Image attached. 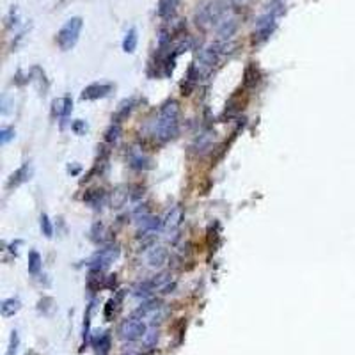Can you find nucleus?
<instances>
[{"mask_svg": "<svg viewBox=\"0 0 355 355\" xmlns=\"http://www.w3.org/2000/svg\"><path fill=\"white\" fill-rule=\"evenodd\" d=\"M125 355H139V354H135V352H126Z\"/></svg>", "mask_w": 355, "mask_h": 355, "instance_id": "obj_32", "label": "nucleus"}, {"mask_svg": "<svg viewBox=\"0 0 355 355\" xmlns=\"http://www.w3.org/2000/svg\"><path fill=\"white\" fill-rule=\"evenodd\" d=\"M84 27V20L80 16H73L69 18L66 23L61 27V30L57 32V44L61 46V50L68 52L78 43V38H80V32H82Z\"/></svg>", "mask_w": 355, "mask_h": 355, "instance_id": "obj_2", "label": "nucleus"}, {"mask_svg": "<svg viewBox=\"0 0 355 355\" xmlns=\"http://www.w3.org/2000/svg\"><path fill=\"white\" fill-rule=\"evenodd\" d=\"M71 108H73V102L68 96L57 98L54 102V114L57 117H68L69 112H71Z\"/></svg>", "mask_w": 355, "mask_h": 355, "instance_id": "obj_12", "label": "nucleus"}, {"mask_svg": "<svg viewBox=\"0 0 355 355\" xmlns=\"http://www.w3.org/2000/svg\"><path fill=\"white\" fill-rule=\"evenodd\" d=\"M160 226H162L160 219L151 217V215H146V217L139 219V229H141L142 233H155V231L160 228Z\"/></svg>", "mask_w": 355, "mask_h": 355, "instance_id": "obj_17", "label": "nucleus"}, {"mask_svg": "<svg viewBox=\"0 0 355 355\" xmlns=\"http://www.w3.org/2000/svg\"><path fill=\"white\" fill-rule=\"evenodd\" d=\"M147 332V327L144 323V320H139V318H130V320H125L119 327V337L123 341H133L137 339H142V337L146 336Z\"/></svg>", "mask_w": 355, "mask_h": 355, "instance_id": "obj_4", "label": "nucleus"}, {"mask_svg": "<svg viewBox=\"0 0 355 355\" xmlns=\"http://www.w3.org/2000/svg\"><path fill=\"white\" fill-rule=\"evenodd\" d=\"M174 288H176V282H167V284H166V286H164V288H162V290H160V293H170V292H172V290H174Z\"/></svg>", "mask_w": 355, "mask_h": 355, "instance_id": "obj_31", "label": "nucleus"}, {"mask_svg": "<svg viewBox=\"0 0 355 355\" xmlns=\"http://www.w3.org/2000/svg\"><path fill=\"white\" fill-rule=\"evenodd\" d=\"M167 259H169V252L162 245L153 247L149 251V254H147V263H149L151 268H162L167 263Z\"/></svg>", "mask_w": 355, "mask_h": 355, "instance_id": "obj_9", "label": "nucleus"}, {"mask_svg": "<svg viewBox=\"0 0 355 355\" xmlns=\"http://www.w3.org/2000/svg\"><path fill=\"white\" fill-rule=\"evenodd\" d=\"M112 309L116 311V300H114V298H110V300L107 302V307H105V316H107V318L112 316Z\"/></svg>", "mask_w": 355, "mask_h": 355, "instance_id": "obj_30", "label": "nucleus"}, {"mask_svg": "<svg viewBox=\"0 0 355 355\" xmlns=\"http://www.w3.org/2000/svg\"><path fill=\"white\" fill-rule=\"evenodd\" d=\"M222 54V50H220V44H208L206 48L201 50L199 57H197V64H195V68L199 71V75H206L209 69H213V66L219 63V57Z\"/></svg>", "mask_w": 355, "mask_h": 355, "instance_id": "obj_5", "label": "nucleus"}, {"mask_svg": "<svg viewBox=\"0 0 355 355\" xmlns=\"http://www.w3.org/2000/svg\"><path fill=\"white\" fill-rule=\"evenodd\" d=\"M137 43H139V34H137L135 27H131L126 32V36H125V39H123V50L126 54H133L137 48Z\"/></svg>", "mask_w": 355, "mask_h": 355, "instance_id": "obj_19", "label": "nucleus"}, {"mask_svg": "<svg viewBox=\"0 0 355 355\" xmlns=\"http://www.w3.org/2000/svg\"><path fill=\"white\" fill-rule=\"evenodd\" d=\"M21 309V302H20V298H5L4 302H2V306H0V311H2V316L4 318H11L15 316L16 313Z\"/></svg>", "mask_w": 355, "mask_h": 355, "instance_id": "obj_14", "label": "nucleus"}, {"mask_svg": "<svg viewBox=\"0 0 355 355\" xmlns=\"http://www.w3.org/2000/svg\"><path fill=\"white\" fill-rule=\"evenodd\" d=\"M43 268V258L39 256L38 251H30L29 252V273L30 275H38Z\"/></svg>", "mask_w": 355, "mask_h": 355, "instance_id": "obj_20", "label": "nucleus"}, {"mask_svg": "<svg viewBox=\"0 0 355 355\" xmlns=\"http://www.w3.org/2000/svg\"><path fill=\"white\" fill-rule=\"evenodd\" d=\"M84 201L93 208H102L107 203V194H105V190H89L84 195Z\"/></svg>", "mask_w": 355, "mask_h": 355, "instance_id": "obj_11", "label": "nucleus"}, {"mask_svg": "<svg viewBox=\"0 0 355 355\" xmlns=\"http://www.w3.org/2000/svg\"><path fill=\"white\" fill-rule=\"evenodd\" d=\"M259 82V69L254 64H249L243 73V85L245 87H256V84Z\"/></svg>", "mask_w": 355, "mask_h": 355, "instance_id": "obj_18", "label": "nucleus"}, {"mask_svg": "<svg viewBox=\"0 0 355 355\" xmlns=\"http://www.w3.org/2000/svg\"><path fill=\"white\" fill-rule=\"evenodd\" d=\"M215 139V133L211 130H206L205 133H201L197 139H195L194 142V149L197 151V153H205V151H208L209 147H211V142H213Z\"/></svg>", "mask_w": 355, "mask_h": 355, "instance_id": "obj_13", "label": "nucleus"}, {"mask_svg": "<svg viewBox=\"0 0 355 355\" xmlns=\"http://www.w3.org/2000/svg\"><path fill=\"white\" fill-rule=\"evenodd\" d=\"M119 254H121V249L117 247V245H108L105 249H100L87 263L91 272H103L110 263H114L119 258Z\"/></svg>", "mask_w": 355, "mask_h": 355, "instance_id": "obj_3", "label": "nucleus"}, {"mask_svg": "<svg viewBox=\"0 0 355 355\" xmlns=\"http://www.w3.org/2000/svg\"><path fill=\"white\" fill-rule=\"evenodd\" d=\"M183 220H185V209L181 205H176L167 211L166 215V220H164V229H166V233L169 234V238H174L178 231H180L181 224H183Z\"/></svg>", "mask_w": 355, "mask_h": 355, "instance_id": "obj_6", "label": "nucleus"}, {"mask_svg": "<svg viewBox=\"0 0 355 355\" xmlns=\"http://www.w3.org/2000/svg\"><path fill=\"white\" fill-rule=\"evenodd\" d=\"M126 199H128V192H125L123 188H117L112 195V206L114 208H121Z\"/></svg>", "mask_w": 355, "mask_h": 355, "instance_id": "obj_26", "label": "nucleus"}, {"mask_svg": "<svg viewBox=\"0 0 355 355\" xmlns=\"http://www.w3.org/2000/svg\"><path fill=\"white\" fill-rule=\"evenodd\" d=\"M71 130H73L77 135H84V133L87 131V123L82 121V119H77V121L71 125Z\"/></svg>", "mask_w": 355, "mask_h": 355, "instance_id": "obj_29", "label": "nucleus"}, {"mask_svg": "<svg viewBox=\"0 0 355 355\" xmlns=\"http://www.w3.org/2000/svg\"><path fill=\"white\" fill-rule=\"evenodd\" d=\"M15 139V128H2L0 130V144L5 146Z\"/></svg>", "mask_w": 355, "mask_h": 355, "instance_id": "obj_27", "label": "nucleus"}, {"mask_svg": "<svg viewBox=\"0 0 355 355\" xmlns=\"http://www.w3.org/2000/svg\"><path fill=\"white\" fill-rule=\"evenodd\" d=\"M18 345H20V337H18V332L13 331V334H11V343H9V350H7V354L5 355H16V352H18Z\"/></svg>", "mask_w": 355, "mask_h": 355, "instance_id": "obj_28", "label": "nucleus"}, {"mask_svg": "<svg viewBox=\"0 0 355 355\" xmlns=\"http://www.w3.org/2000/svg\"><path fill=\"white\" fill-rule=\"evenodd\" d=\"M94 346H96L98 355H108V348H110V334H108V332H103L102 336L98 337Z\"/></svg>", "mask_w": 355, "mask_h": 355, "instance_id": "obj_23", "label": "nucleus"}, {"mask_svg": "<svg viewBox=\"0 0 355 355\" xmlns=\"http://www.w3.org/2000/svg\"><path fill=\"white\" fill-rule=\"evenodd\" d=\"M128 160H130V166L133 167V169H139V170H142V169H149L151 167V160L147 158L142 151H139V149H133L130 151V156H128Z\"/></svg>", "mask_w": 355, "mask_h": 355, "instance_id": "obj_10", "label": "nucleus"}, {"mask_svg": "<svg viewBox=\"0 0 355 355\" xmlns=\"http://www.w3.org/2000/svg\"><path fill=\"white\" fill-rule=\"evenodd\" d=\"M112 84H91L82 91V100H100L110 94Z\"/></svg>", "mask_w": 355, "mask_h": 355, "instance_id": "obj_7", "label": "nucleus"}, {"mask_svg": "<svg viewBox=\"0 0 355 355\" xmlns=\"http://www.w3.org/2000/svg\"><path fill=\"white\" fill-rule=\"evenodd\" d=\"M29 166H23V167H20L18 170H16L15 174L11 176V180H9V183H7V187L9 188H13V187H18V185H21L23 181H27L29 180Z\"/></svg>", "mask_w": 355, "mask_h": 355, "instance_id": "obj_21", "label": "nucleus"}, {"mask_svg": "<svg viewBox=\"0 0 355 355\" xmlns=\"http://www.w3.org/2000/svg\"><path fill=\"white\" fill-rule=\"evenodd\" d=\"M180 131V103L169 100L162 105L155 123V137L162 142H169L178 137Z\"/></svg>", "mask_w": 355, "mask_h": 355, "instance_id": "obj_1", "label": "nucleus"}, {"mask_svg": "<svg viewBox=\"0 0 355 355\" xmlns=\"http://www.w3.org/2000/svg\"><path fill=\"white\" fill-rule=\"evenodd\" d=\"M137 100L135 98H130V100H125V102L119 105V108H117L116 116H114V123H119L121 125L123 119H126L128 116H130V112L133 110V107H135Z\"/></svg>", "mask_w": 355, "mask_h": 355, "instance_id": "obj_15", "label": "nucleus"}, {"mask_svg": "<svg viewBox=\"0 0 355 355\" xmlns=\"http://www.w3.org/2000/svg\"><path fill=\"white\" fill-rule=\"evenodd\" d=\"M158 337H160V332L156 331L155 327H151V329H147L146 336L142 337V343H144V348L146 350H153L156 346V343H158Z\"/></svg>", "mask_w": 355, "mask_h": 355, "instance_id": "obj_22", "label": "nucleus"}, {"mask_svg": "<svg viewBox=\"0 0 355 355\" xmlns=\"http://www.w3.org/2000/svg\"><path fill=\"white\" fill-rule=\"evenodd\" d=\"M236 30H238V20L231 15L224 16V18L217 23V32H219V36L222 39H231Z\"/></svg>", "mask_w": 355, "mask_h": 355, "instance_id": "obj_8", "label": "nucleus"}, {"mask_svg": "<svg viewBox=\"0 0 355 355\" xmlns=\"http://www.w3.org/2000/svg\"><path fill=\"white\" fill-rule=\"evenodd\" d=\"M119 137H121V125H119V123H112V125L108 126V130L105 131V141H107L108 144H114V142L119 141Z\"/></svg>", "mask_w": 355, "mask_h": 355, "instance_id": "obj_24", "label": "nucleus"}, {"mask_svg": "<svg viewBox=\"0 0 355 355\" xmlns=\"http://www.w3.org/2000/svg\"><path fill=\"white\" fill-rule=\"evenodd\" d=\"M178 4H180V0H158V16L170 18L176 13Z\"/></svg>", "mask_w": 355, "mask_h": 355, "instance_id": "obj_16", "label": "nucleus"}, {"mask_svg": "<svg viewBox=\"0 0 355 355\" xmlns=\"http://www.w3.org/2000/svg\"><path fill=\"white\" fill-rule=\"evenodd\" d=\"M41 233L46 236V238H52L54 236V226H52V220L48 219V215L46 213H43L41 215Z\"/></svg>", "mask_w": 355, "mask_h": 355, "instance_id": "obj_25", "label": "nucleus"}]
</instances>
